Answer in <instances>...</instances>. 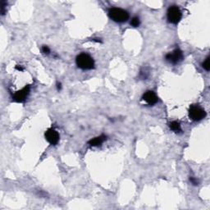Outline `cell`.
<instances>
[{
    "mask_svg": "<svg viewBox=\"0 0 210 210\" xmlns=\"http://www.w3.org/2000/svg\"><path fill=\"white\" fill-rule=\"evenodd\" d=\"M77 66L83 70H90L95 67V61L89 54L80 53L76 59Z\"/></svg>",
    "mask_w": 210,
    "mask_h": 210,
    "instance_id": "obj_1",
    "label": "cell"
},
{
    "mask_svg": "<svg viewBox=\"0 0 210 210\" xmlns=\"http://www.w3.org/2000/svg\"><path fill=\"white\" fill-rule=\"evenodd\" d=\"M109 17L116 22H124L129 19V13L124 9L113 8L108 11Z\"/></svg>",
    "mask_w": 210,
    "mask_h": 210,
    "instance_id": "obj_2",
    "label": "cell"
},
{
    "mask_svg": "<svg viewBox=\"0 0 210 210\" xmlns=\"http://www.w3.org/2000/svg\"><path fill=\"white\" fill-rule=\"evenodd\" d=\"M167 17L170 23L177 24L180 21L182 14H181L180 8L177 6H172L168 10Z\"/></svg>",
    "mask_w": 210,
    "mask_h": 210,
    "instance_id": "obj_3",
    "label": "cell"
},
{
    "mask_svg": "<svg viewBox=\"0 0 210 210\" xmlns=\"http://www.w3.org/2000/svg\"><path fill=\"white\" fill-rule=\"evenodd\" d=\"M205 116H206V113L202 108L197 106V105H194V106L190 107V108L189 110V117L192 120H194V121H200V120L205 118Z\"/></svg>",
    "mask_w": 210,
    "mask_h": 210,
    "instance_id": "obj_4",
    "label": "cell"
},
{
    "mask_svg": "<svg viewBox=\"0 0 210 210\" xmlns=\"http://www.w3.org/2000/svg\"><path fill=\"white\" fill-rule=\"evenodd\" d=\"M183 53L180 49H176L172 53H168L166 55L165 58L168 62L176 64L183 59Z\"/></svg>",
    "mask_w": 210,
    "mask_h": 210,
    "instance_id": "obj_5",
    "label": "cell"
},
{
    "mask_svg": "<svg viewBox=\"0 0 210 210\" xmlns=\"http://www.w3.org/2000/svg\"><path fill=\"white\" fill-rule=\"evenodd\" d=\"M45 139L50 145H56L59 141V134L54 129H49L45 132Z\"/></svg>",
    "mask_w": 210,
    "mask_h": 210,
    "instance_id": "obj_6",
    "label": "cell"
},
{
    "mask_svg": "<svg viewBox=\"0 0 210 210\" xmlns=\"http://www.w3.org/2000/svg\"><path fill=\"white\" fill-rule=\"evenodd\" d=\"M30 93V87L27 86H25L23 89H21V90L16 92L14 95H13V100L15 102H17V103H22L24 101L26 100V99L27 98L28 95Z\"/></svg>",
    "mask_w": 210,
    "mask_h": 210,
    "instance_id": "obj_7",
    "label": "cell"
},
{
    "mask_svg": "<svg viewBox=\"0 0 210 210\" xmlns=\"http://www.w3.org/2000/svg\"><path fill=\"white\" fill-rule=\"evenodd\" d=\"M143 100H145L146 103L149 105H154L158 102V96L156 95V94L154 93V91H151V90H149V91H146L143 95Z\"/></svg>",
    "mask_w": 210,
    "mask_h": 210,
    "instance_id": "obj_8",
    "label": "cell"
},
{
    "mask_svg": "<svg viewBox=\"0 0 210 210\" xmlns=\"http://www.w3.org/2000/svg\"><path fill=\"white\" fill-rule=\"evenodd\" d=\"M107 137L105 136H98V137H95L94 139H90L89 141V144L91 145V146H99V145H100L104 141H105Z\"/></svg>",
    "mask_w": 210,
    "mask_h": 210,
    "instance_id": "obj_9",
    "label": "cell"
},
{
    "mask_svg": "<svg viewBox=\"0 0 210 210\" xmlns=\"http://www.w3.org/2000/svg\"><path fill=\"white\" fill-rule=\"evenodd\" d=\"M169 127H170L171 130L175 131V132H180V131H181L180 125L177 121H172V122H170Z\"/></svg>",
    "mask_w": 210,
    "mask_h": 210,
    "instance_id": "obj_10",
    "label": "cell"
},
{
    "mask_svg": "<svg viewBox=\"0 0 210 210\" xmlns=\"http://www.w3.org/2000/svg\"><path fill=\"white\" fill-rule=\"evenodd\" d=\"M149 71L148 68L144 67L139 71V77H140L141 79H143V80L147 79L149 77Z\"/></svg>",
    "mask_w": 210,
    "mask_h": 210,
    "instance_id": "obj_11",
    "label": "cell"
},
{
    "mask_svg": "<svg viewBox=\"0 0 210 210\" xmlns=\"http://www.w3.org/2000/svg\"><path fill=\"white\" fill-rule=\"evenodd\" d=\"M140 24V21H139V18L137 17H134L131 21H130V25L134 27H138Z\"/></svg>",
    "mask_w": 210,
    "mask_h": 210,
    "instance_id": "obj_12",
    "label": "cell"
},
{
    "mask_svg": "<svg viewBox=\"0 0 210 210\" xmlns=\"http://www.w3.org/2000/svg\"><path fill=\"white\" fill-rule=\"evenodd\" d=\"M202 66H203V67H204V69L206 70V71H209V69H210V58L209 57H208L207 58H206V60H205V61L203 62Z\"/></svg>",
    "mask_w": 210,
    "mask_h": 210,
    "instance_id": "obj_13",
    "label": "cell"
},
{
    "mask_svg": "<svg viewBox=\"0 0 210 210\" xmlns=\"http://www.w3.org/2000/svg\"><path fill=\"white\" fill-rule=\"evenodd\" d=\"M6 2H4V1H2V2H1V14H2V15H4V14H5V12H6L5 7H6Z\"/></svg>",
    "mask_w": 210,
    "mask_h": 210,
    "instance_id": "obj_14",
    "label": "cell"
},
{
    "mask_svg": "<svg viewBox=\"0 0 210 210\" xmlns=\"http://www.w3.org/2000/svg\"><path fill=\"white\" fill-rule=\"evenodd\" d=\"M42 53H44V54H46V55L49 54V53H50V49H49V48L48 47V46H46V45L43 46V47H42Z\"/></svg>",
    "mask_w": 210,
    "mask_h": 210,
    "instance_id": "obj_15",
    "label": "cell"
},
{
    "mask_svg": "<svg viewBox=\"0 0 210 210\" xmlns=\"http://www.w3.org/2000/svg\"><path fill=\"white\" fill-rule=\"evenodd\" d=\"M190 182L193 184V185H195V186H197V185H199V180L196 179V178L195 177H190Z\"/></svg>",
    "mask_w": 210,
    "mask_h": 210,
    "instance_id": "obj_16",
    "label": "cell"
},
{
    "mask_svg": "<svg viewBox=\"0 0 210 210\" xmlns=\"http://www.w3.org/2000/svg\"><path fill=\"white\" fill-rule=\"evenodd\" d=\"M16 69H17V70H18V71H22V70H23L21 66H20V67H19V66H17V67H16Z\"/></svg>",
    "mask_w": 210,
    "mask_h": 210,
    "instance_id": "obj_17",
    "label": "cell"
},
{
    "mask_svg": "<svg viewBox=\"0 0 210 210\" xmlns=\"http://www.w3.org/2000/svg\"><path fill=\"white\" fill-rule=\"evenodd\" d=\"M57 87H58V89L60 90V89H61V84H60V83H58V84H57Z\"/></svg>",
    "mask_w": 210,
    "mask_h": 210,
    "instance_id": "obj_18",
    "label": "cell"
}]
</instances>
